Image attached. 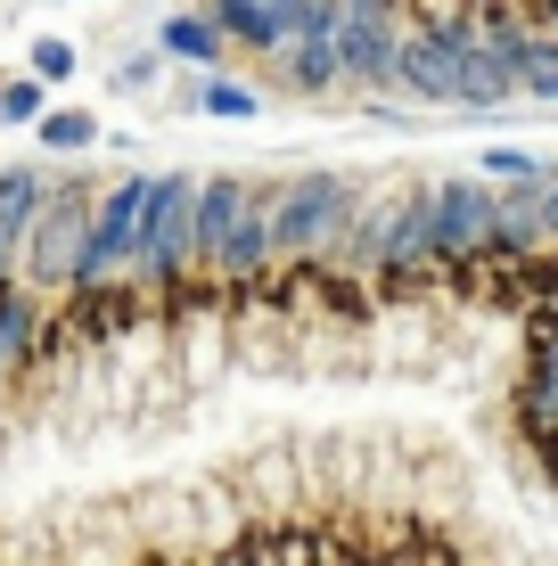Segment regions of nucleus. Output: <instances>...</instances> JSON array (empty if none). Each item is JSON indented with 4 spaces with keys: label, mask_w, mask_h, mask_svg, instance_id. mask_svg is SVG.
Instances as JSON below:
<instances>
[{
    "label": "nucleus",
    "mask_w": 558,
    "mask_h": 566,
    "mask_svg": "<svg viewBox=\"0 0 558 566\" xmlns=\"http://www.w3.org/2000/svg\"><path fill=\"white\" fill-rule=\"evenodd\" d=\"M550 321H558V296H550Z\"/></svg>",
    "instance_id": "nucleus-18"
},
{
    "label": "nucleus",
    "mask_w": 558,
    "mask_h": 566,
    "mask_svg": "<svg viewBox=\"0 0 558 566\" xmlns=\"http://www.w3.org/2000/svg\"><path fill=\"white\" fill-rule=\"evenodd\" d=\"M198 9L222 25L230 57H246V66H272L304 25V0H198Z\"/></svg>",
    "instance_id": "nucleus-7"
},
{
    "label": "nucleus",
    "mask_w": 558,
    "mask_h": 566,
    "mask_svg": "<svg viewBox=\"0 0 558 566\" xmlns=\"http://www.w3.org/2000/svg\"><path fill=\"white\" fill-rule=\"evenodd\" d=\"M157 57L172 74H222L230 66V42H222V25L189 0V9H165L157 17Z\"/></svg>",
    "instance_id": "nucleus-8"
},
{
    "label": "nucleus",
    "mask_w": 558,
    "mask_h": 566,
    "mask_svg": "<svg viewBox=\"0 0 558 566\" xmlns=\"http://www.w3.org/2000/svg\"><path fill=\"white\" fill-rule=\"evenodd\" d=\"M50 304L42 296H33V287H0V369H17V361H33V345H42L50 337Z\"/></svg>",
    "instance_id": "nucleus-10"
},
{
    "label": "nucleus",
    "mask_w": 558,
    "mask_h": 566,
    "mask_svg": "<svg viewBox=\"0 0 558 566\" xmlns=\"http://www.w3.org/2000/svg\"><path fill=\"white\" fill-rule=\"evenodd\" d=\"M74 66H83V50H74L66 33H42V42H25V74H33V83H74Z\"/></svg>",
    "instance_id": "nucleus-15"
},
{
    "label": "nucleus",
    "mask_w": 558,
    "mask_h": 566,
    "mask_svg": "<svg viewBox=\"0 0 558 566\" xmlns=\"http://www.w3.org/2000/svg\"><path fill=\"white\" fill-rule=\"evenodd\" d=\"M476 172H485L493 189H509V181H550V165H543V156H526V148H485V156H476Z\"/></svg>",
    "instance_id": "nucleus-16"
},
{
    "label": "nucleus",
    "mask_w": 558,
    "mask_h": 566,
    "mask_svg": "<svg viewBox=\"0 0 558 566\" xmlns=\"http://www.w3.org/2000/svg\"><path fill=\"white\" fill-rule=\"evenodd\" d=\"M131 280L148 296H172L181 280H198V172L172 165L148 181V222H140V255H131Z\"/></svg>",
    "instance_id": "nucleus-2"
},
{
    "label": "nucleus",
    "mask_w": 558,
    "mask_h": 566,
    "mask_svg": "<svg viewBox=\"0 0 558 566\" xmlns=\"http://www.w3.org/2000/svg\"><path fill=\"white\" fill-rule=\"evenodd\" d=\"M172 99H181V115H214V124H255L263 115V99H272V91L263 83H246V74H189L181 91H172Z\"/></svg>",
    "instance_id": "nucleus-9"
},
{
    "label": "nucleus",
    "mask_w": 558,
    "mask_h": 566,
    "mask_svg": "<svg viewBox=\"0 0 558 566\" xmlns=\"http://www.w3.org/2000/svg\"><path fill=\"white\" fill-rule=\"evenodd\" d=\"M33 140H42V156H91V148H107V124L91 107H50L33 124Z\"/></svg>",
    "instance_id": "nucleus-11"
},
{
    "label": "nucleus",
    "mask_w": 558,
    "mask_h": 566,
    "mask_svg": "<svg viewBox=\"0 0 558 566\" xmlns=\"http://www.w3.org/2000/svg\"><path fill=\"white\" fill-rule=\"evenodd\" d=\"M517 91H526V99H558V33H543V25H534L526 66H517Z\"/></svg>",
    "instance_id": "nucleus-13"
},
{
    "label": "nucleus",
    "mask_w": 558,
    "mask_h": 566,
    "mask_svg": "<svg viewBox=\"0 0 558 566\" xmlns=\"http://www.w3.org/2000/svg\"><path fill=\"white\" fill-rule=\"evenodd\" d=\"M337 74H345V99H394L402 9H345L337 17Z\"/></svg>",
    "instance_id": "nucleus-6"
},
{
    "label": "nucleus",
    "mask_w": 558,
    "mask_h": 566,
    "mask_svg": "<svg viewBox=\"0 0 558 566\" xmlns=\"http://www.w3.org/2000/svg\"><path fill=\"white\" fill-rule=\"evenodd\" d=\"M428 230H435V271H476L493 247V181L485 172L428 181Z\"/></svg>",
    "instance_id": "nucleus-5"
},
{
    "label": "nucleus",
    "mask_w": 558,
    "mask_h": 566,
    "mask_svg": "<svg viewBox=\"0 0 558 566\" xmlns=\"http://www.w3.org/2000/svg\"><path fill=\"white\" fill-rule=\"evenodd\" d=\"M370 172H345V165H304V172H272V263H329L345 222H354Z\"/></svg>",
    "instance_id": "nucleus-1"
},
{
    "label": "nucleus",
    "mask_w": 558,
    "mask_h": 566,
    "mask_svg": "<svg viewBox=\"0 0 558 566\" xmlns=\"http://www.w3.org/2000/svg\"><path fill=\"white\" fill-rule=\"evenodd\" d=\"M526 17H534L543 33H558V0H526Z\"/></svg>",
    "instance_id": "nucleus-17"
},
{
    "label": "nucleus",
    "mask_w": 558,
    "mask_h": 566,
    "mask_svg": "<svg viewBox=\"0 0 558 566\" xmlns=\"http://www.w3.org/2000/svg\"><path fill=\"white\" fill-rule=\"evenodd\" d=\"M91 206H99V181L91 172H57L50 206L33 213L25 247H17V287H33L42 304H57L74 287V255H83V230H91Z\"/></svg>",
    "instance_id": "nucleus-3"
},
{
    "label": "nucleus",
    "mask_w": 558,
    "mask_h": 566,
    "mask_svg": "<svg viewBox=\"0 0 558 566\" xmlns=\"http://www.w3.org/2000/svg\"><path fill=\"white\" fill-rule=\"evenodd\" d=\"M148 181H157V172H115V181H99V206H91V230H83V255H74V287L66 296H99V287L131 280L140 222H148Z\"/></svg>",
    "instance_id": "nucleus-4"
},
{
    "label": "nucleus",
    "mask_w": 558,
    "mask_h": 566,
    "mask_svg": "<svg viewBox=\"0 0 558 566\" xmlns=\"http://www.w3.org/2000/svg\"><path fill=\"white\" fill-rule=\"evenodd\" d=\"M165 74H172V66L157 57V42H148V50H124V57L107 66V91H115V99H148V91H157Z\"/></svg>",
    "instance_id": "nucleus-12"
},
{
    "label": "nucleus",
    "mask_w": 558,
    "mask_h": 566,
    "mask_svg": "<svg viewBox=\"0 0 558 566\" xmlns=\"http://www.w3.org/2000/svg\"><path fill=\"white\" fill-rule=\"evenodd\" d=\"M42 115H50V83H33L25 66L0 74V124H42Z\"/></svg>",
    "instance_id": "nucleus-14"
}]
</instances>
